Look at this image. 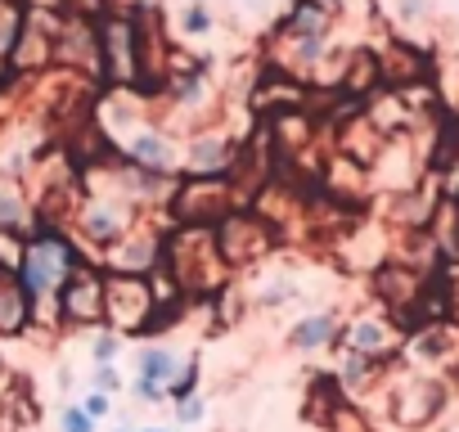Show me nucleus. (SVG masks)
Masks as SVG:
<instances>
[{
  "mask_svg": "<svg viewBox=\"0 0 459 432\" xmlns=\"http://www.w3.org/2000/svg\"><path fill=\"white\" fill-rule=\"evenodd\" d=\"M95 378H100V387H104V392H113V387H117V383H122V378H117V374H113V369H108V365H104V369H100V374H95Z\"/></svg>",
  "mask_w": 459,
  "mask_h": 432,
  "instance_id": "obj_22",
  "label": "nucleus"
},
{
  "mask_svg": "<svg viewBox=\"0 0 459 432\" xmlns=\"http://www.w3.org/2000/svg\"><path fill=\"white\" fill-rule=\"evenodd\" d=\"M144 432H171V428H144Z\"/></svg>",
  "mask_w": 459,
  "mask_h": 432,
  "instance_id": "obj_23",
  "label": "nucleus"
},
{
  "mask_svg": "<svg viewBox=\"0 0 459 432\" xmlns=\"http://www.w3.org/2000/svg\"><path fill=\"white\" fill-rule=\"evenodd\" d=\"M333 32V10L325 0H293L280 19V37H329Z\"/></svg>",
  "mask_w": 459,
  "mask_h": 432,
  "instance_id": "obj_4",
  "label": "nucleus"
},
{
  "mask_svg": "<svg viewBox=\"0 0 459 432\" xmlns=\"http://www.w3.org/2000/svg\"><path fill=\"white\" fill-rule=\"evenodd\" d=\"M131 162L135 167H149V171H167L171 167V144L162 135H153V131H140L131 140Z\"/></svg>",
  "mask_w": 459,
  "mask_h": 432,
  "instance_id": "obj_8",
  "label": "nucleus"
},
{
  "mask_svg": "<svg viewBox=\"0 0 459 432\" xmlns=\"http://www.w3.org/2000/svg\"><path fill=\"white\" fill-rule=\"evenodd\" d=\"M441 405H446V387H441V383H432V378H410V383H401L396 396H392V419H396L401 428H423V423H432V419L441 414Z\"/></svg>",
  "mask_w": 459,
  "mask_h": 432,
  "instance_id": "obj_2",
  "label": "nucleus"
},
{
  "mask_svg": "<svg viewBox=\"0 0 459 432\" xmlns=\"http://www.w3.org/2000/svg\"><path fill=\"white\" fill-rule=\"evenodd\" d=\"M203 419V401L198 396H185L180 401V423H198Z\"/></svg>",
  "mask_w": 459,
  "mask_h": 432,
  "instance_id": "obj_21",
  "label": "nucleus"
},
{
  "mask_svg": "<svg viewBox=\"0 0 459 432\" xmlns=\"http://www.w3.org/2000/svg\"><path fill=\"white\" fill-rule=\"evenodd\" d=\"M91 419H104L108 410H113V401H108V392H95V396H86V405H82Z\"/></svg>",
  "mask_w": 459,
  "mask_h": 432,
  "instance_id": "obj_19",
  "label": "nucleus"
},
{
  "mask_svg": "<svg viewBox=\"0 0 459 432\" xmlns=\"http://www.w3.org/2000/svg\"><path fill=\"white\" fill-rule=\"evenodd\" d=\"M293 298H298V289H293V284L284 280V284H271L262 302H266V307H280V302H293Z\"/></svg>",
  "mask_w": 459,
  "mask_h": 432,
  "instance_id": "obj_18",
  "label": "nucleus"
},
{
  "mask_svg": "<svg viewBox=\"0 0 459 432\" xmlns=\"http://www.w3.org/2000/svg\"><path fill=\"white\" fill-rule=\"evenodd\" d=\"M140 383H153V387L171 392V383H176V356L167 347H149L140 356Z\"/></svg>",
  "mask_w": 459,
  "mask_h": 432,
  "instance_id": "obj_9",
  "label": "nucleus"
},
{
  "mask_svg": "<svg viewBox=\"0 0 459 432\" xmlns=\"http://www.w3.org/2000/svg\"><path fill=\"white\" fill-rule=\"evenodd\" d=\"M86 235H91V239H104V244L117 239V235H122L117 212H113V207H91V212H86Z\"/></svg>",
  "mask_w": 459,
  "mask_h": 432,
  "instance_id": "obj_13",
  "label": "nucleus"
},
{
  "mask_svg": "<svg viewBox=\"0 0 459 432\" xmlns=\"http://www.w3.org/2000/svg\"><path fill=\"white\" fill-rule=\"evenodd\" d=\"M59 293H64V315L68 320H100L104 315V284H100L95 271L73 266L68 280L59 284Z\"/></svg>",
  "mask_w": 459,
  "mask_h": 432,
  "instance_id": "obj_3",
  "label": "nucleus"
},
{
  "mask_svg": "<svg viewBox=\"0 0 459 432\" xmlns=\"http://www.w3.org/2000/svg\"><path fill=\"white\" fill-rule=\"evenodd\" d=\"M333 333H338V320L325 311V315H307V320L293 329V338H289V342H293L298 351H320V347H329V342H333Z\"/></svg>",
  "mask_w": 459,
  "mask_h": 432,
  "instance_id": "obj_7",
  "label": "nucleus"
},
{
  "mask_svg": "<svg viewBox=\"0 0 459 432\" xmlns=\"http://www.w3.org/2000/svg\"><path fill=\"white\" fill-rule=\"evenodd\" d=\"M396 347V329L378 315H360L351 329H347V351H360V356H387Z\"/></svg>",
  "mask_w": 459,
  "mask_h": 432,
  "instance_id": "obj_5",
  "label": "nucleus"
},
{
  "mask_svg": "<svg viewBox=\"0 0 459 432\" xmlns=\"http://www.w3.org/2000/svg\"><path fill=\"white\" fill-rule=\"evenodd\" d=\"M374 284H378L383 302H396V307H405V302L419 298V275H414L410 266H383Z\"/></svg>",
  "mask_w": 459,
  "mask_h": 432,
  "instance_id": "obj_6",
  "label": "nucleus"
},
{
  "mask_svg": "<svg viewBox=\"0 0 459 432\" xmlns=\"http://www.w3.org/2000/svg\"><path fill=\"white\" fill-rule=\"evenodd\" d=\"M73 266H77V257H73L68 239H59L55 230H41L23 253V293H32V298L50 293L55 284L68 280Z\"/></svg>",
  "mask_w": 459,
  "mask_h": 432,
  "instance_id": "obj_1",
  "label": "nucleus"
},
{
  "mask_svg": "<svg viewBox=\"0 0 459 432\" xmlns=\"http://www.w3.org/2000/svg\"><path fill=\"white\" fill-rule=\"evenodd\" d=\"M113 356H117V338H113V333H100V338H95V360L104 365V360H113Z\"/></svg>",
  "mask_w": 459,
  "mask_h": 432,
  "instance_id": "obj_20",
  "label": "nucleus"
},
{
  "mask_svg": "<svg viewBox=\"0 0 459 432\" xmlns=\"http://www.w3.org/2000/svg\"><path fill=\"white\" fill-rule=\"evenodd\" d=\"M28 315V298H23V284L14 275L0 271V329H19Z\"/></svg>",
  "mask_w": 459,
  "mask_h": 432,
  "instance_id": "obj_10",
  "label": "nucleus"
},
{
  "mask_svg": "<svg viewBox=\"0 0 459 432\" xmlns=\"http://www.w3.org/2000/svg\"><path fill=\"white\" fill-rule=\"evenodd\" d=\"M455 432H459V428H455Z\"/></svg>",
  "mask_w": 459,
  "mask_h": 432,
  "instance_id": "obj_24",
  "label": "nucleus"
},
{
  "mask_svg": "<svg viewBox=\"0 0 459 432\" xmlns=\"http://www.w3.org/2000/svg\"><path fill=\"white\" fill-rule=\"evenodd\" d=\"M19 221H23V203L10 189H0V230H14Z\"/></svg>",
  "mask_w": 459,
  "mask_h": 432,
  "instance_id": "obj_15",
  "label": "nucleus"
},
{
  "mask_svg": "<svg viewBox=\"0 0 459 432\" xmlns=\"http://www.w3.org/2000/svg\"><path fill=\"white\" fill-rule=\"evenodd\" d=\"M212 28H216V19H212L207 5H185V14H180V32L185 37H212Z\"/></svg>",
  "mask_w": 459,
  "mask_h": 432,
  "instance_id": "obj_14",
  "label": "nucleus"
},
{
  "mask_svg": "<svg viewBox=\"0 0 459 432\" xmlns=\"http://www.w3.org/2000/svg\"><path fill=\"white\" fill-rule=\"evenodd\" d=\"M189 162H194V167H203V171H207V167H212V171H225L235 158H230V144H225V140H216V135H212V140H198V144L189 149Z\"/></svg>",
  "mask_w": 459,
  "mask_h": 432,
  "instance_id": "obj_12",
  "label": "nucleus"
},
{
  "mask_svg": "<svg viewBox=\"0 0 459 432\" xmlns=\"http://www.w3.org/2000/svg\"><path fill=\"white\" fill-rule=\"evenodd\" d=\"M91 423H95V419H91L86 410H77V405L64 410V432H91Z\"/></svg>",
  "mask_w": 459,
  "mask_h": 432,
  "instance_id": "obj_17",
  "label": "nucleus"
},
{
  "mask_svg": "<svg viewBox=\"0 0 459 432\" xmlns=\"http://www.w3.org/2000/svg\"><path fill=\"white\" fill-rule=\"evenodd\" d=\"M23 5L19 0H0V59H5L14 46H19V32H23Z\"/></svg>",
  "mask_w": 459,
  "mask_h": 432,
  "instance_id": "obj_11",
  "label": "nucleus"
},
{
  "mask_svg": "<svg viewBox=\"0 0 459 432\" xmlns=\"http://www.w3.org/2000/svg\"><path fill=\"white\" fill-rule=\"evenodd\" d=\"M392 10H396V19H401V23H423V19L432 14L428 0H392Z\"/></svg>",
  "mask_w": 459,
  "mask_h": 432,
  "instance_id": "obj_16",
  "label": "nucleus"
}]
</instances>
